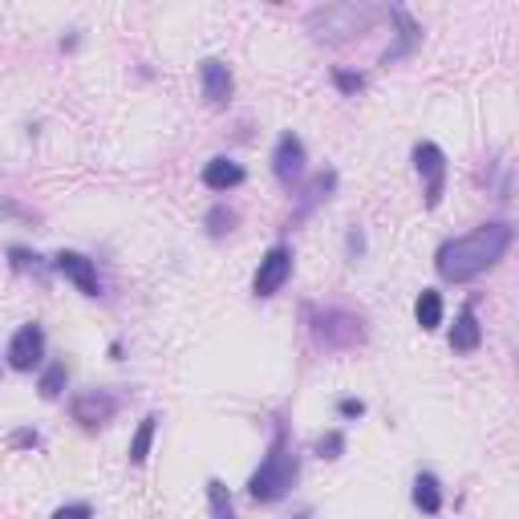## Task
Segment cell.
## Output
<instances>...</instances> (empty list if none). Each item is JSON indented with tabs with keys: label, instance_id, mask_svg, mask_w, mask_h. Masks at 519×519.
I'll list each match as a JSON object with an SVG mask.
<instances>
[{
	"label": "cell",
	"instance_id": "obj_22",
	"mask_svg": "<svg viewBox=\"0 0 519 519\" xmlns=\"http://www.w3.org/2000/svg\"><path fill=\"white\" fill-rule=\"evenodd\" d=\"M203 223H207V231H212L215 239H220V236H228V231L236 228V212L220 203V207H212V212H207V220H203Z\"/></svg>",
	"mask_w": 519,
	"mask_h": 519
},
{
	"label": "cell",
	"instance_id": "obj_15",
	"mask_svg": "<svg viewBox=\"0 0 519 519\" xmlns=\"http://www.w3.org/2000/svg\"><path fill=\"white\" fill-rule=\"evenodd\" d=\"M155 431H159V414H146V418L138 423V431H134V439H130V450H126L130 466H142L150 458V447H155Z\"/></svg>",
	"mask_w": 519,
	"mask_h": 519
},
{
	"label": "cell",
	"instance_id": "obj_18",
	"mask_svg": "<svg viewBox=\"0 0 519 519\" xmlns=\"http://www.w3.org/2000/svg\"><path fill=\"white\" fill-rule=\"evenodd\" d=\"M337 191V171H321L317 179H313V183H308V191H305V199H300V207H297V220H305L308 212H313V207H317V203H325L329 195Z\"/></svg>",
	"mask_w": 519,
	"mask_h": 519
},
{
	"label": "cell",
	"instance_id": "obj_26",
	"mask_svg": "<svg viewBox=\"0 0 519 519\" xmlns=\"http://www.w3.org/2000/svg\"><path fill=\"white\" fill-rule=\"evenodd\" d=\"M337 414H341V418H361V414H365V402H361V398H341V402H337Z\"/></svg>",
	"mask_w": 519,
	"mask_h": 519
},
{
	"label": "cell",
	"instance_id": "obj_14",
	"mask_svg": "<svg viewBox=\"0 0 519 519\" xmlns=\"http://www.w3.org/2000/svg\"><path fill=\"white\" fill-rule=\"evenodd\" d=\"M414 507L423 511V515H439L442 511V483L431 471H423V475L414 479Z\"/></svg>",
	"mask_w": 519,
	"mask_h": 519
},
{
	"label": "cell",
	"instance_id": "obj_24",
	"mask_svg": "<svg viewBox=\"0 0 519 519\" xmlns=\"http://www.w3.org/2000/svg\"><path fill=\"white\" fill-rule=\"evenodd\" d=\"M341 450H345V434L341 431H329V434H321V439H317V455L329 458V463L341 458Z\"/></svg>",
	"mask_w": 519,
	"mask_h": 519
},
{
	"label": "cell",
	"instance_id": "obj_21",
	"mask_svg": "<svg viewBox=\"0 0 519 519\" xmlns=\"http://www.w3.org/2000/svg\"><path fill=\"white\" fill-rule=\"evenodd\" d=\"M9 264H13V272H33V276H45L41 255H37V252H29V247H9Z\"/></svg>",
	"mask_w": 519,
	"mask_h": 519
},
{
	"label": "cell",
	"instance_id": "obj_8",
	"mask_svg": "<svg viewBox=\"0 0 519 519\" xmlns=\"http://www.w3.org/2000/svg\"><path fill=\"white\" fill-rule=\"evenodd\" d=\"M305 142L297 138L292 130H284L280 138H276V150H272V175H276V183L280 187H297L300 179H305Z\"/></svg>",
	"mask_w": 519,
	"mask_h": 519
},
{
	"label": "cell",
	"instance_id": "obj_25",
	"mask_svg": "<svg viewBox=\"0 0 519 519\" xmlns=\"http://www.w3.org/2000/svg\"><path fill=\"white\" fill-rule=\"evenodd\" d=\"M49 519H94V507H89V503H65V507H57Z\"/></svg>",
	"mask_w": 519,
	"mask_h": 519
},
{
	"label": "cell",
	"instance_id": "obj_9",
	"mask_svg": "<svg viewBox=\"0 0 519 519\" xmlns=\"http://www.w3.org/2000/svg\"><path fill=\"white\" fill-rule=\"evenodd\" d=\"M41 357H45V329L37 321H29V325H21L9 337V365L17 373H29L41 365Z\"/></svg>",
	"mask_w": 519,
	"mask_h": 519
},
{
	"label": "cell",
	"instance_id": "obj_4",
	"mask_svg": "<svg viewBox=\"0 0 519 519\" xmlns=\"http://www.w3.org/2000/svg\"><path fill=\"white\" fill-rule=\"evenodd\" d=\"M313 337L325 349H357L365 345V321L345 308H325V313H313Z\"/></svg>",
	"mask_w": 519,
	"mask_h": 519
},
{
	"label": "cell",
	"instance_id": "obj_20",
	"mask_svg": "<svg viewBox=\"0 0 519 519\" xmlns=\"http://www.w3.org/2000/svg\"><path fill=\"white\" fill-rule=\"evenodd\" d=\"M65 381H70V370H65V361H54V365H45L41 370V381H37V389H41V398H62Z\"/></svg>",
	"mask_w": 519,
	"mask_h": 519
},
{
	"label": "cell",
	"instance_id": "obj_6",
	"mask_svg": "<svg viewBox=\"0 0 519 519\" xmlns=\"http://www.w3.org/2000/svg\"><path fill=\"white\" fill-rule=\"evenodd\" d=\"M289 276H292V247L276 244V247H268L264 260H260V268H255L252 292L255 297H276V292L289 284Z\"/></svg>",
	"mask_w": 519,
	"mask_h": 519
},
{
	"label": "cell",
	"instance_id": "obj_13",
	"mask_svg": "<svg viewBox=\"0 0 519 519\" xmlns=\"http://www.w3.org/2000/svg\"><path fill=\"white\" fill-rule=\"evenodd\" d=\"M244 179H247V171L239 167L236 159H223V155L203 167V187H207V191H231V187H239Z\"/></svg>",
	"mask_w": 519,
	"mask_h": 519
},
{
	"label": "cell",
	"instance_id": "obj_19",
	"mask_svg": "<svg viewBox=\"0 0 519 519\" xmlns=\"http://www.w3.org/2000/svg\"><path fill=\"white\" fill-rule=\"evenodd\" d=\"M207 507H212V519H236V503L223 479H207Z\"/></svg>",
	"mask_w": 519,
	"mask_h": 519
},
{
	"label": "cell",
	"instance_id": "obj_27",
	"mask_svg": "<svg viewBox=\"0 0 519 519\" xmlns=\"http://www.w3.org/2000/svg\"><path fill=\"white\" fill-rule=\"evenodd\" d=\"M9 442H13V447H41V434L29 431V426H25V431H17Z\"/></svg>",
	"mask_w": 519,
	"mask_h": 519
},
{
	"label": "cell",
	"instance_id": "obj_23",
	"mask_svg": "<svg viewBox=\"0 0 519 519\" xmlns=\"http://www.w3.org/2000/svg\"><path fill=\"white\" fill-rule=\"evenodd\" d=\"M333 86L341 89L345 97H353V94H361L365 89V73H349V70H333Z\"/></svg>",
	"mask_w": 519,
	"mask_h": 519
},
{
	"label": "cell",
	"instance_id": "obj_17",
	"mask_svg": "<svg viewBox=\"0 0 519 519\" xmlns=\"http://www.w3.org/2000/svg\"><path fill=\"white\" fill-rule=\"evenodd\" d=\"M414 321H418L426 333H434V329L442 325V292H434V289L418 292V300H414Z\"/></svg>",
	"mask_w": 519,
	"mask_h": 519
},
{
	"label": "cell",
	"instance_id": "obj_2",
	"mask_svg": "<svg viewBox=\"0 0 519 519\" xmlns=\"http://www.w3.org/2000/svg\"><path fill=\"white\" fill-rule=\"evenodd\" d=\"M297 475H300V458H297V450H292V442H289V431L276 426L272 447H268L264 463L255 466L252 479H247V495H252L255 503H280L284 495L297 487Z\"/></svg>",
	"mask_w": 519,
	"mask_h": 519
},
{
	"label": "cell",
	"instance_id": "obj_12",
	"mask_svg": "<svg viewBox=\"0 0 519 519\" xmlns=\"http://www.w3.org/2000/svg\"><path fill=\"white\" fill-rule=\"evenodd\" d=\"M483 345V325H479L475 308L466 305L463 313L455 317V329H450V349L455 353H475Z\"/></svg>",
	"mask_w": 519,
	"mask_h": 519
},
{
	"label": "cell",
	"instance_id": "obj_1",
	"mask_svg": "<svg viewBox=\"0 0 519 519\" xmlns=\"http://www.w3.org/2000/svg\"><path fill=\"white\" fill-rule=\"evenodd\" d=\"M511 239H515V228L507 220H491V223H479L475 231L466 236H455L434 252V268H439L442 280L450 284H466L483 276L487 268H495L507 255Z\"/></svg>",
	"mask_w": 519,
	"mask_h": 519
},
{
	"label": "cell",
	"instance_id": "obj_10",
	"mask_svg": "<svg viewBox=\"0 0 519 519\" xmlns=\"http://www.w3.org/2000/svg\"><path fill=\"white\" fill-rule=\"evenodd\" d=\"M54 272H62L70 284H78V292H86V297H102V280H97V268H94L89 255L57 252L54 255Z\"/></svg>",
	"mask_w": 519,
	"mask_h": 519
},
{
	"label": "cell",
	"instance_id": "obj_5",
	"mask_svg": "<svg viewBox=\"0 0 519 519\" xmlns=\"http://www.w3.org/2000/svg\"><path fill=\"white\" fill-rule=\"evenodd\" d=\"M414 167L423 175L426 207L434 212L442 203V195H447V155H442V146H434V142H418V146H414Z\"/></svg>",
	"mask_w": 519,
	"mask_h": 519
},
{
	"label": "cell",
	"instance_id": "obj_16",
	"mask_svg": "<svg viewBox=\"0 0 519 519\" xmlns=\"http://www.w3.org/2000/svg\"><path fill=\"white\" fill-rule=\"evenodd\" d=\"M389 17L398 21V29H402V33H398V45L394 49H386V57H381V65H389V62H398V57H406L414 49V45L423 41V33H418V25H414L410 17H406L402 9H389Z\"/></svg>",
	"mask_w": 519,
	"mask_h": 519
},
{
	"label": "cell",
	"instance_id": "obj_7",
	"mask_svg": "<svg viewBox=\"0 0 519 519\" xmlns=\"http://www.w3.org/2000/svg\"><path fill=\"white\" fill-rule=\"evenodd\" d=\"M70 414L73 423H81L86 431H97L118 414V398L110 389H81V394L70 398Z\"/></svg>",
	"mask_w": 519,
	"mask_h": 519
},
{
	"label": "cell",
	"instance_id": "obj_3",
	"mask_svg": "<svg viewBox=\"0 0 519 519\" xmlns=\"http://www.w3.org/2000/svg\"><path fill=\"white\" fill-rule=\"evenodd\" d=\"M373 21H378L373 4H329V9L308 13V29L317 41H345L353 33H365Z\"/></svg>",
	"mask_w": 519,
	"mask_h": 519
},
{
	"label": "cell",
	"instance_id": "obj_11",
	"mask_svg": "<svg viewBox=\"0 0 519 519\" xmlns=\"http://www.w3.org/2000/svg\"><path fill=\"white\" fill-rule=\"evenodd\" d=\"M199 86H203V97H207L212 106H228V102H231V89H236L228 62H220V57H207V62L199 65Z\"/></svg>",
	"mask_w": 519,
	"mask_h": 519
}]
</instances>
